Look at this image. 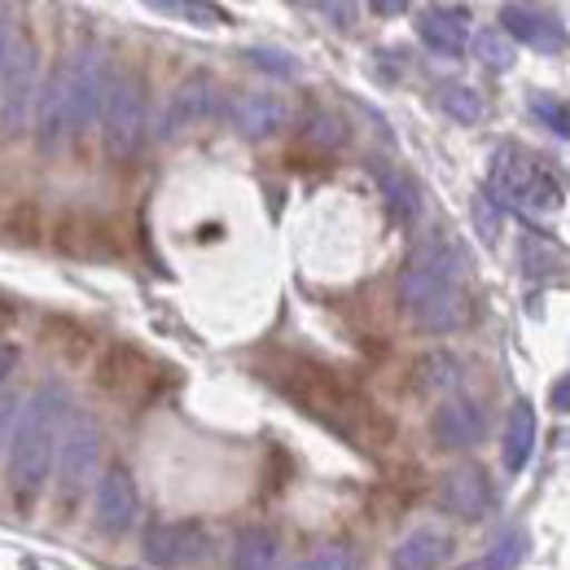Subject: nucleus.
<instances>
[{"instance_id": "1", "label": "nucleus", "mask_w": 570, "mask_h": 570, "mask_svg": "<svg viewBox=\"0 0 570 570\" xmlns=\"http://www.w3.org/2000/svg\"><path fill=\"white\" fill-rule=\"evenodd\" d=\"M106 88H110V71H106V58L97 49H75L71 58L49 75L45 92H40V106H36V137L40 149L53 154L58 145L83 132L101 106H106Z\"/></svg>"}, {"instance_id": "2", "label": "nucleus", "mask_w": 570, "mask_h": 570, "mask_svg": "<svg viewBox=\"0 0 570 570\" xmlns=\"http://www.w3.org/2000/svg\"><path fill=\"white\" fill-rule=\"evenodd\" d=\"M465 259L452 242L443 237H426L413 255H409V268L400 277V289H404V303L409 312L417 316L422 330H456L465 325L470 316V303H465Z\"/></svg>"}, {"instance_id": "3", "label": "nucleus", "mask_w": 570, "mask_h": 570, "mask_svg": "<svg viewBox=\"0 0 570 570\" xmlns=\"http://www.w3.org/2000/svg\"><path fill=\"white\" fill-rule=\"evenodd\" d=\"M62 413H67L62 386H40L27 400L9 443V483L18 497L31 500L49 483V465L58 461V443H62Z\"/></svg>"}, {"instance_id": "4", "label": "nucleus", "mask_w": 570, "mask_h": 570, "mask_svg": "<svg viewBox=\"0 0 570 570\" xmlns=\"http://www.w3.org/2000/svg\"><path fill=\"white\" fill-rule=\"evenodd\" d=\"M492 189H497L500 203H509L513 212L531 215V219H549V215L562 207V189L558 180L518 145H504L497 149V163H492Z\"/></svg>"}, {"instance_id": "5", "label": "nucleus", "mask_w": 570, "mask_h": 570, "mask_svg": "<svg viewBox=\"0 0 570 570\" xmlns=\"http://www.w3.org/2000/svg\"><path fill=\"white\" fill-rule=\"evenodd\" d=\"M101 132L110 158H132L145 141V88L137 75L115 71L106 88V106H101Z\"/></svg>"}, {"instance_id": "6", "label": "nucleus", "mask_w": 570, "mask_h": 570, "mask_svg": "<svg viewBox=\"0 0 570 570\" xmlns=\"http://www.w3.org/2000/svg\"><path fill=\"white\" fill-rule=\"evenodd\" d=\"M36 49L27 40H13L4 71H0V128L4 137H22L31 124V110L40 106L36 97Z\"/></svg>"}, {"instance_id": "7", "label": "nucleus", "mask_w": 570, "mask_h": 570, "mask_svg": "<svg viewBox=\"0 0 570 570\" xmlns=\"http://www.w3.org/2000/svg\"><path fill=\"white\" fill-rule=\"evenodd\" d=\"M97 456H101L97 422L83 417V413H71V422L62 426V443H58V479H62V492L67 497H79L92 483Z\"/></svg>"}, {"instance_id": "8", "label": "nucleus", "mask_w": 570, "mask_h": 570, "mask_svg": "<svg viewBox=\"0 0 570 570\" xmlns=\"http://www.w3.org/2000/svg\"><path fill=\"white\" fill-rule=\"evenodd\" d=\"M215 79L212 75H194V79H185L176 92H171V101H167V110H163V124H158V141H176L180 132H189V128H198L203 119H212L215 115Z\"/></svg>"}, {"instance_id": "9", "label": "nucleus", "mask_w": 570, "mask_h": 570, "mask_svg": "<svg viewBox=\"0 0 570 570\" xmlns=\"http://www.w3.org/2000/svg\"><path fill=\"white\" fill-rule=\"evenodd\" d=\"M500 22H504V36L540 49V53H562L570 45L567 27L558 13H544V9H531V4H504L500 9Z\"/></svg>"}, {"instance_id": "10", "label": "nucleus", "mask_w": 570, "mask_h": 570, "mask_svg": "<svg viewBox=\"0 0 570 570\" xmlns=\"http://www.w3.org/2000/svg\"><path fill=\"white\" fill-rule=\"evenodd\" d=\"M132 522H137V483L124 465H115L97 483V527L106 535H124Z\"/></svg>"}, {"instance_id": "11", "label": "nucleus", "mask_w": 570, "mask_h": 570, "mask_svg": "<svg viewBox=\"0 0 570 570\" xmlns=\"http://www.w3.org/2000/svg\"><path fill=\"white\" fill-rule=\"evenodd\" d=\"M203 553H207V535L194 522H167L145 535V558L154 567H185V562H198Z\"/></svg>"}, {"instance_id": "12", "label": "nucleus", "mask_w": 570, "mask_h": 570, "mask_svg": "<svg viewBox=\"0 0 570 570\" xmlns=\"http://www.w3.org/2000/svg\"><path fill=\"white\" fill-rule=\"evenodd\" d=\"M228 119L242 137L259 141V137H273L285 128V101L273 92H242L233 106H228Z\"/></svg>"}, {"instance_id": "13", "label": "nucleus", "mask_w": 570, "mask_h": 570, "mask_svg": "<svg viewBox=\"0 0 570 570\" xmlns=\"http://www.w3.org/2000/svg\"><path fill=\"white\" fill-rule=\"evenodd\" d=\"M417 36L426 40L434 53L443 58H461L465 53V36H470V13L456 4H434L417 18Z\"/></svg>"}, {"instance_id": "14", "label": "nucleus", "mask_w": 570, "mask_h": 570, "mask_svg": "<svg viewBox=\"0 0 570 570\" xmlns=\"http://www.w3.org/2000/svg\"><path fill=\"white\" fill-rule=\"evenodd\" d=\"M439 500H443V509H448V513H456V518L474 522V518H483V513H488V504H492V488H488L483 470L461 465V470H452V474L443 479Z\"/></svg>"}, {"instance_id": "15", "label": "nucleus", "mask_w": 570, "mask_h": 570, "mask_svg": "<svg viewBox=\"0 0 570 570\" xmlns=\"http://www.w3.org/2000/svg\"><path fill=\"white\" fill-rule=\"evenodd\" d=\"M488 434V413L479 404H443L434 413V439L443 448H474L479 439Z\"/></svg>"}, {"instance_id": "16", "label": "nucleus", "mask_w": 570, "mask_h": 570, "mask_svg": "<svg viewBox=\"0 0 570 570\" xmlns=\"http://www.w3.org/2000/svg\"><path fill=\"white\" fill-rule=\"evenodd\" d=\"M443 558H448V535L434 527H417L400 540L391 562H395V570H434Z\"/></svg>"}, {"instance_id": "17", "label": "nucleus", "mask_w": 570, "mask_h": 570, "mask_svg": "<svg viewBox=\"0 0 570 570\" xmlns=\"http://www.w3.org/2000/svg\"><path fill=\"white\" fill-rule=\"evenodd\" d=\"M531 448H535V413H531V404H513V413H509V426H504V470H522L527 461H531Z\"/></svg>"}, {"instance_id": "18", "label": "nucleus", "mask_w": 570, "mask_h": 570, "mask_svg": "<svg viewBox=\"0 0 570 570\" xmlns=\"http://www.w3.org/2000/svg\"><path fill=\"white\" fill-rule=\"evenodd\" d=\"M277 558L282 549H277V535L268 531H246L233 544V570H277Z\"/></svg>"}, {"instance_id": "19", "label": "nucleus", "mask_w": 570, "mask_h": 570, "mask_svg": "<svg viewBox=\"0 0 570 570\" xmlns=\"http://www.w3.org/2000/svg\"><path fill=\"white\" fill-rule=\"evenodd\" d=\"M527 549H531V544H527V531L513 527V531H504L497 544L488 549L483 562H474V567H465V570H518L522 558H527Z\"/></svg>"}, {"instance_id": "20", "label": "nucleus", "mask_w": 570, "mask_h": 570, "mask_svg": "<svg viewBox=\"0 0 570 570\" xmlns=\"http://www.w3.org/2000/svg\"><path fill=\"white\" fill-rule=\"evenodd\" d=\"M470 49H474V58L488 67V71H509L513 67V40L504 36V31H479L474 40H470Z\"/></svg>"}, {"instance_id": "21", "label": "nucleus", "mask_w": 570, "mask_h": 570, "mask_svg": "<svg viewBox=\"0 0 570 570\" xmlns=\"http://www.w3.org/2000/svg\"><path fill=\"white\" fill-rule=\"evenodd\" d=\"M439 106L456 119V124H479L483 119V97L474 92V88H465V83H452V88H443V97H439Z\"/></svg>"}, {"instance_id": "22", "label": "nucleus", "mask_w": 570, "mask_h": 570, "mask_svg": "<svg viewBox=\"0 0 570 570\" xmlns=\"http://www.w3.org/2000/svg\"><path fill=\"white\" fill-rule=\"evenodd\" d=\"M377 180H382V189H386V203H391V212L400 215V219H417V189L400 176V171H386V167H377Z\"/></svg>"}, {"instance_id": "23", "label": "nucleus", "mask_w": 570, "mask_h": 570, "mask_svg": "<svg viewBox=\"0 0 570 570\" xmlns=\"http://www.w3.org/2000/svg\"><path fill=\"white\" fill-rule=\"evenodd\" d=\"M531 110L558 132V137H570V106L553 92H531Z\"/></svg>"}, {"instance_id": "24", "label": "nucleus", "mask_w": 570, "mask_h": 570, "mask_svg": "<svg viewBox=\"0 0 570 570\" xmlns=\"http://www.w3.org/2000/svg\"><path fill=\"white\" fill-rule=\"evenodd\" d=\"M298 570H360V558L356 549H347V544H325L307 562H298Z\"/></svg>"}, {"instance_id": "25", "label": "nucleus", "mask_w": 570, "mask_h": 570, "mask_svg": "<svg viewBox=\"0 0 570 570\" xmlns=\"http://www.w3.org/2000/svg\"><path fill=\"white\" fill-rule=\"evenodd\" d=\"M422 382L426 386H434V391H456L461 386V373H456V360H448V356H426L422 360Z\"/></svg>"}, {"instance_id": "26", "label": "nucleus", "mask_w": 570, "mask_h": 570, "mask_svg": "<svg viewBox=\"0 0 570 570\" xmlns=\"http://www.w3.org/2000/svg\"><path fill=\"white\" fill-rule=\"evenodd\" d=\"M259 71H273V75H282V79H289V75H298V62L285 53V49H250L246 53Z\"/></svg>"}, {"instance_id": "27", "label": "nucleus", "mask_w": 570, "mask_h": 570, "mask_svg": "<svg viewBox=\"0 0 570 570\" xmlns=\"http://www.w3.org/2000/svg\"><path fill=\"white\" fill-rule=\"evenodd\" d=\"M474 228H479V237H483L488 246L500 237V212L488 194H479V198H474Z\"/></svg>"}, {"instance_id": "28", "label": "nucleus", "mask_w": 570, "mask_h": 570, "mask_svg": "<svg viewBox=\"0 0 570 570\" xmlns=\"http://www.w3.org/2000/svg\"><path fill=\"white\" fill-rule=\"evenodd\" d=\"M154 9H163V13H185V18H203V27H215V22H219V9H212V4H154Z\"/></svg>"}, {"instance_id": "29", "label": "nucleus", "mask_w": 570, "mask_h": 570, "mask_svg": "<svg viewBox=\"0 0 570 570\" xmlns=\"http://www.w3.org/2000/svg\"><path fill=\"white\" fill-rule=\"evenodd\" d=\"M13 417H22L18 400H13V395H0V443L9 439V430H13Z\"/></svg>"}, {"instance_id": "30", "label": "nucleus", "mask_w": 570, "mask_h": 570, "mask_svg": "<svg viewBox=\"0 0 570 570\" xmlns=\"http://www.w3.org/2000/svg\"><path fill=\"white\" fill-rule=\"evenodd\" d=\"M549 400H553V409H558V413H570V373H562V377L553 382Z\"/></svg>"}, {"instance_id": "31", "label": "nucleus", "mask_w": 570, "mask_h": 570, "mask_svg": "<svg viewBox=\"0 0 570 570\" xmlns=\"http://www.w3.org/2000/svg\"><path fill=\"white\" fill-rule=\"evenodd\" d=\"M9 49H13V45H9V27L0 22V71H4V58H9Z\"/></svg>"}, {"instance_id": "32", "label": "nucleus", "mask_w": 570, "mask_h": 570, "mask_svg": "<svg viewBox=\"0 0 570 570\" xmlns=\"http://www.w3.org/2000/svg\"><path fill=\"white\" fill-rule=\"evenodd\" d=\"M9 364H13V352H4V356H0V377H4V368H9Z\"/></svg>"}]
</instances>
